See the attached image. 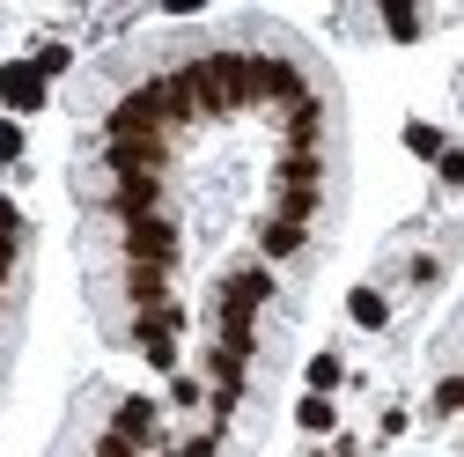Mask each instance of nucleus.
Segmentation results:
<instances>
[{
	"label": "nucleus",
	"instance_id": "f257e3e1",
	"mask_svg": "<svg viewBox=\"0 0 464 457\" xmlns=\"http://www.w3.org/2000/svg\"><path fill=\"white\" fill-rule=\"evenodd\" d=\"M133 347L148 355V369L178 376V303H162V310H133Z\"/></svg>",
	"mask_w": 464,
	"mask_h": 457
},
{
	"label": "nucleus",
	"instance_id": "f03ea898",
	"mask_svg": "<svg viewBox=\"0 0 464 457\" xmlns=\"http://www.w3.org/2000/svg\"><path fill=\"white\" fill-rule=\"evenodd\" d=\"M126 266H178V228H169L162 214L126 221Z\"/></svg>",
	"mask_w": 464,
	"mask_h": 457
},
{
	"label": "nucleus",
	"instance_id": "7ed1b4c3",
	"mask_svg": "<svg viewBox=\"0 0 464 457\" xmlns=\"http://www.w3.org/2000/svg\"><path fill=\"white\" fill-rule=\"evenodd\" d=\"M44 96H52V82H44L30 60H8V67H0V103H8V119H30V111H44Z\"/></svg>",
	"mask_w": 464,
	"mask_h": 457
},
{
	"label": "nucleus",
	"instance_id": "20e7f679",
	"mask_svg": "<svg viewBox=\"0 0 464 457\" xmlns=\"http://www.w3.org/2000/svg\"><path fill=\"white\" fill-rule=\"evenodd\" d=\"M111 428H119V435H133L140 450L155 442V406H148V398H119V413H111Z\"/></svg>",
	"mask_w": 464,
	"mask_h": 457
},
{
	"label": "nucleus",
	"instance_id": "39448f33",
	"mask_svg": "<svg viewBox=\"0 0 464 457\" xmlns=\"http://www.w3.org/2000/svg\"><path fill=\"white\" fill-rule=\"evenodd\" d=\"M346 317H354L362 332H383V325H391V303H383V288H354V296H346Z\"/></svg>",
	"mask_w": 464,
	"mask_h": 457
},
{
	"label": "nucleus",
	"instance_id": "423d86ee",
	"mask_svg": "<svg viewBox=\"0 0 464 457\" xmlns=\"http://www.w3.org/2000/svg\"><path fill=\"white\" fill-rule=\"evenodd\" d=\"M295 428H303V435H332V428H339V406H332V398H317V391H310L303 406H295Z\"/></svg>",
	"mask_w": 464,
	"mask_h": 457
},
{
	"label": "nucleus",
	"instance_id": "0eeeda50",
	"mask_svg": "<svg viewBox=\"0 0 464 457\" xmlns=\"http://www.w3.org/2000/svg\"><path fill=\"white\" fill-rule=\"evenodd\" d=\"M30 67L52 82V74H67L74 67V44H60V37H37V52H30Z\"/></svg>",
	"mask_w": 464,
	"mask_h": 457
},
{
	"label": "nucleus",
	"instance_id": "6e6552de",
	"mask_svg": "<svg viewBox=\"0 0 464 457\" xmlns=\"http://www.w3.org/2000/svg\"><path fill=\"white\" fill-rule=\"evenodd\" d=\"M405 148H413V155H428V162H442V155H450V141H442L428 119H413V126H405Z\"/></svg>",
	"mask_w": 464,
	"mask_h": 457
},
{
	"label": "nucleus",
	"instance_id": "1a4fd4ad",
	"mask_svg": "<svg viewBox=\"0 0 464 457\" xmlns=\"http://www.w3.org/2000/svg\"><path fill=\"white\" fill-rule=\"evenodd\" d=\"M339 376H346V369H339V355H310V391H317V398H324V391H339Z\"/></svg>",
	"mask_w": 464,
	"mask_h": 457
},
{
	"label": "nucleus",
	"instance_id": "9d476101",
	"mask_svg": "<svg viewBox=\"0 0 464 457\" xmlns=\"http://www.w3.org/2000/svg\"><path fill=\"white\" fill-rule=\"evenodd\" d=\"M383 30H391L398 44H413V37H420V8H383Z\"/></svg>",
	"mask_w": 464,
	"mask_h": 457
},
{
	"label": "nucleus",
	"instance_id": "9b49d317",
	"mask_svg": "<svg viewBox=\"0 0 464 457\" xmlns=\"http://www.w3.org/2000/svg\"><path fill=\"white\" fill-rule=\"evenodd\" d=\"M0 162L23 170V119H0Z\"/></svg>",
	"mask_w": 464,
	"mask_h": 457
},
{
	"label": "nucleus",
	"instance_id": "f8f14e48",
	"mask_svg": "<svg viewBox=\"0 0 464 457\" xmlns=\"http://www.w3.org/2000/svg\"><path fill=\"white\" fill-rule=\"evenodd\" d=\"M428 406H435V413H464V376H442Z\"/></svg>",
	"mask_w": 464,
	"mask_h": 457
},
{
	"label": "nucleus",
	"instance_id": "ddd939ff",
	"mask_svg": "<svg viewBox=\"0 0 464 457\" xmlns=\"http://www.w3.org/2000/svg\"><path fill=\"white\" fill-rule=\"evenodd\" d=\"M96 457H140V442L119 435V428H103V435H96Z\"/></svg>",
	"mask_w": 464,
	"mask_h": 457
},
{
	"label": "nucleus",
	"instance_id": "4468645a",
	"mask_svg": "<svg viewBox=\"0 0 464 457\" xmlns=\"http://www.w3.org/2000/svg\"><path fill=\"white\" fill-rule=\"evenodd\" d=\"M169 398H178V406H199L207 384H199V376H169Z\"/></svg>",
	"mask_w": 464,
	"mask_h": 457
},
{
	"label": "nucleus",
	"instance_id": "2eb2a0df",
	"mask_svg": "<svg viewBox=\"0 0 464 457\" xmlns=\"http://www.w3.org/2000/svg\"><path fill=\"white\" fill-rule=\"evenodd\" d=\"M435 170H442V185H457V192H464V148H450Z\"/></svg>",
	"mask_w": 464,
	"mask_h": 457
},
{
	"label": "nucleus",
	"instance_id": "dca6fc26",
	"mask_svg": "<svg viewBox=\"0 0 464 457\" xmlns=\"http://www.w3.org/2000/svg\"><path fill=\"white\" fill-rule=\"evenodd\" d=\"M332 457H362V450H354V442H339V450H332Z\"/></svg>",
	"mask_w": 464,
	"mask_h": 457
}]
</instances>
